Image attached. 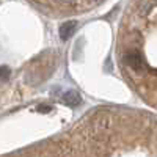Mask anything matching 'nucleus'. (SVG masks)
<instances>
[{
	"label": "nucleus",
	"instance_id": "obj_1",
	"mask_svg": "<svg viewBox=\"0 0 157 157\" xmlns=\"http://www.w3.org/2000/svg\"><path fill=\"white\" fill-rule=\"evenodd\" d=\"M126 63H127V66L134 68L135 71H140L145 66V60H143L141 54L137 50H132V52H129V54H126Z\"/></svg>",
	"mask_w": 157,
	"mask_h": 157
},
{
	"label": "nucleus",
	"instance_id": "obj_2",
	"mask_svg": "<svg viewBox=\"0 0 157 157\" xmlns=\"http://www.w3.org/2000/svg\"><path fill=\"white\" fill-rule=\"evenodd\" d=\"M75 27H77V22L75 21H68L64 22L61 27H60V38L63 39V41H66V39H69L72 36V33L75 32Z\"/></svg>",
	"mask_w": 157,
	"mask_h": 157
},
{
	"label": "nucleus",
	"instance_id": "obj_3",
	"mask_svg": "<svg viewBox=\"0 0 157 157\" xmlns=\"http://www.w3.org/2000/svg\"><path fill=\"white\" fill-rule=\"evenodd\" d=\"M63 101L68 104V105H72V107H77L78 104L82 102V98H80V94L77 93L75 90H69V91H66V93L63 94Z\"/></svg>",
	"mask_w": 157,
	"mask_h": 157
},
{
	"label": "nucleus",
	"instance_id": "obj_4",
	"mask_svg": "<svg viewBox=\"0 0 157 157\" xmlns=\"http://www.w3.org/2000/svg\"><path fill=\"white\" fill-rule=\"evenodd\" d=\"M10 77V69L8 66H0V80H6Z\"/></svg>",
	"mask_w": 157,
	"mask_h": 157
},
{
	"label": "nucleus",
	"instance_id": "obj_5",
	"mask_svg": "<svg viewBox=\"0 0 157 157\" xmlns=\"http://www.w3.org/2000/svg\"><path fill=\"white\" fill-rule=\"evenodd\" d=\"M39 110H41V112H49L50 109H49V107H41V109H39Z\"/></svg>",
	"mask_w": 157,
	"mask_h": 157
}]
</instances>
